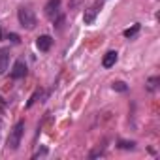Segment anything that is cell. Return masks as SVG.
<instances>
[{
    "label": "cell",
    "instance_id": "obj_15",
    "mask_svg": "<svg viewBox=\"0 0 160 160\" xmlns=\"http://www.w3.org/2000/svg\"><path fill=\"white\" fill-rule=\"evenodd\" d=\"M4 109H6V100L0 96V117H2V113H4Z\"/></svg>",
    "mask_w": 160,
    "mask_h": 160
},
{
    "label": "cell",
    "instance_id": "obj_5",
    "mask_svg": "<svg viewBox=\"0 0 160 160\" xmlns=\"http://www.w3.org/2000/svg\"><path fill=\"white\" fill-rule=\"evenodd\" d=\"M10 75H12V79H21V77H25V75H27V64H25L23 60H17V62L13 64V70L10 72Z\"/></svg>",
    "mask_w": 160,
    "mask_h": 160
},
{
    "label": "cell",
    "instance_id": "obj_7",
    "mask_svg": "<svg viewBox=\"0 0 160 160\" xmlns=\"http://www.w3.org/2000/svg\"><path fill=\"white\" fill-rule=\"evenodd\" d=\"M51 45H53V38L47 36V34H43V36H40V38L36 40V47H38L40 51H49Z\"/></svg>",
    "mask_w": 160,
    "mask_h": 160
},
{
    "label": "cell",
    "instance_id": "obj_10",
    "mask_svg": "<svg viewBox=\"0 0 160 160\" xmlns=\"http://www.w3.org/2000/svg\"><path fill=\"white\" fill-rule=\"evenodd\" d=\"M139 28H141V25H139V23H136V25H134L132 28H126V30H124L122 34H124V38H134V36H136V34L139 32Z\"/></svg>",
    "mask_w": 160,
    "mask_h": 160
},
{
    "label": "cell",
    "instance_id": "obj_6",
    "mask_svg": "<svg viewBox=\"0 0 160 160\" xmlns=\"http://www.w3.org/2000/svg\"><path fill=\"white\" fill-rule=\"evenodd\" d=\"M10 66V49H0V75H4Z\"/></svg>",
    "mask_w": 160,
    "mask_h": 160
},
{
    "label": "cell",
    "instance_id": "obj_16",
    "mask_svg": "<svg viewBox=\"0 0 160 160\" xmlns=\"http://www.w3.org/2000/svg\"><path fill=\"white\" fill-rule=\"evenodd\" d=\"M45 154H47V149H42V151L34 152V154H32V158H38V156H45Z\"/></svg>",
    "mask_w": 160,
    "mask_h": 160
},
{
    "label": "cell",
    "instance_id": "obj_13",
    "mask_svg": "<svg viewBox=\"0 0 160 160\" xmlns=\"http://www.w3.org/2000/svg\"><path fill=\"white\" fill-rule=\"evenodd\" d=\"M119 149H126V151L130 149L132 151V149H136V143L134 141H119Z\"/></svg>",
    "mask_w": 160,
    "mask_h": 160
},
{
    "label": "cell",
    "instance_id": "obj_2",
    "mask_svg": "<svg viewBox=\"0 0 160 160\" xmlns=\"http://www.w3.org/2000/svg\"><path fill=\"white\" fill-rule=\"evenodd\" d=\"M23 132H25V121L15 122V126L10 130V136H8V141H6V145H8L10 151H17L19 149L21 139H23Z\"/></svg>",
    "mask_w": 160,
    "mask_h": 160
},
{
    "label": "cell",
    "instance_id": "obj_9",
    "mask_svg": "<svg viewBox=\"0 0 160 160\" xmlns=\"http://www.w3.org/2000/svg\"><path fill=\"white\" fill-rule=\"evenodd\" d=\"M158 83H160V77L158 75H154V77H151L149 81H147V91H151V92H154L156 89H158Z\"/></svg>",
    "mask_w": 160,
    "mask_h": 160
},
{
    "label": "cell",
    "instance_id": "obj_11",
    "mask_svg": "<svg viewBox=\"0 0 160 160\" xmlns=\"http://www.w3.org/2000/svg\"><path fill=\"white\" fill-rule=\"evenodd\" d=\"M111 89L117 91V92H126V91H128V85H126L124 81H115V83L111 85Z\"/></svg>",
    "mask_w": 160,
    "mask_h": 160
},
{
    "label": "cell",
    "instance_id": "obj_14",
    "mask_svg": "<svg viewBox=\"0 0 160 160\" xmlns=\"http://www.w3.org/2000/svg\"><path fill=\"white\" fill-rule=\"evenodd\" d=\"M8 40H12L13 43H19V42H21V40H19V36H17V34H13V32H10V34H8Z\"/></svg>",
    "mask_w": 160,
    "mask_h": 160
},
{
    "label": "cell",
    "instance_id": "obj_8",
    "mask_svg": "<svg viewBox=\"0 0 160 160\" xmlns=\"http://www.w3.org/2000/svg\"><path fill=\"white\" fill-rule=\"evenodd\" d=\"M117 58H119L117 51H108V53L104 55V58H102V66H104V68H111V66H115Z\"/></svg>",
    "mask_w": 160,
    "mask_h": 160
},
{
    "label": "cell",
    "instance_id": "obj_1",
    "mask_svg": "<svg viewBox=\"0 0 160 160\" xmlns=\"http://www.w3.org/2000/svg\"><path fill=\"white\" fill-rule=\"evenodd\" d=\"M60 4H62L60 0H47V4H45V8H43L45 17L51 19L53 25H57V28H60L62 23H64V15H62V12H60Z\"/></svg>",
    "mask_w": 160,
    "mask_h": 160
},
{
    "label": "cell",
    "instance_id": "obj_4",
    "mask_svg": "<svg viewBox=\"0 0 160 160\" xmlns=\"http://www.w3.org/2000/svg\"><path fill=\"white\" fill-rule=\"evenodd\" d=\"M100 10H102V0H96L92 6H89V8L85 10V13H83V21H85V25H92L94 19H96V15L100 13Z\"/></svg>",
    "mask_w": 160,
    "mask_h": 160
},
{
    "label": "cell",
    "instance_id": "obj_12",
    "mask_svg": "<svg viewBox=\"0 0 160 160\" xmlns=\"http://www.w3.org/2000/svg\"><path fill=\"white\" fill-rule=\"evenodd\" d=\"M38 98H43V91H36V92L30 96V100L27 102V108H32V106L38 102Z\"/></svg>",
    "mask_w": 160,
    "mask_h": 160
},
{
    "label": "cell",
    "instance_id": "obj_3",
    "mask_svg": "<svg viewBox=\"0 0 160 160\" xmlns=\"http://www.w3.org/2000/svg\"><path fill=\"white\" fill-rule=\"evenodd\" d=\"M17 19H19V25L27 30H32L36 27V15L34 12L28 8V6H21L19 12H17Z\"/></svg>",
    "mask_w": 160,
    "mask_h": 160
}]
</instances>
